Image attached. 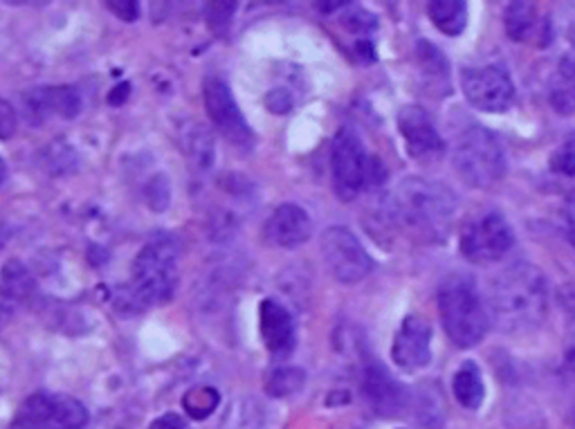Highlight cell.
I'll return each mask as SVG.
<instances>
[{"label":"cell","instance_id":"f546056e","mask_svg":"<svg viewBox=\"0 0 575 429\" xmlns=\"http://www.w3.org/2000/svg\"><path fill=\"white\" fill-rule=\"evenodd\" d=\"M169 196H171V192H169V185H166L164 176H158V178H153V181L149 183V187H147V200H149V207H151V209L162 211V209L169 205Z\"/></svg>","mask_w":575,"mask_h":429},{"label":"cell","instance_id":"9a60e30c","mask_svg":"<svg viewBox=\"0 0 575 429\" xmlns=\"http://www.w3.org/2000/svg\"><path fill=\"white\" fill-rule=\"evenodd\" d=\"M263 236L271 245L292 250L313 236V221L308 211L295 202L279 205L263 225Z\"/></svg>","mask_w":575,"mask_h":429},{"label":"cell","instance_id":"ffe728a7","mask_svg":"<svg viewBox=\"0 0 575 429\" xmlns=\"http://www.w3.org/2000/svg\"><path fill=\"white\" fill-rule=\"evenodd\" d=\"M452 394H455L457 403L468 411H476L483 405L485 384H483L481 369L476 367V362L465 360L459 367V371L455 373V380H452Z\"/></svg>","mask_w":575,"mask_h":429},{"label":"cell","instance_id":"f35d334b","mask_svg":"<svg viewBox=\"0 0 575 429\" xmlns=\"http://www.w3.org/2000/svg\"><path fill=\"white\" fill-rule=\"evenodd\" d=\"M568 40L575 46V25H571V30H568Z\"/></svg>","mask_w":575,"mask_h":429},{"label":"cell","instance_id":"7a4b0ae2","mask_svg":"<svg viewBox=\"0 0 575 429\" xmlns=\"http://www.w3.org/2000/svg\"><path fill=\"white\" fill-rule=\"evenodd\" d=\"M457 209L459 198L448 185L421 176L405 178L391 198L393 219L423 243H444Z\"/></svg>","mask_w":575,"mask_h":429},{"label":"cell","instance_id":"6da1fadb","mask_svg":"<svg viewBox=\"0 0 575 429\" xmlns=\"http://www.w3.org/2000/svg\"><path fill=\"white\" fill-rule=\"evenodd\" d=\"M491 317L506 333H528L542 326L549 311V290L533 264H513L491 286Z\"/></svg>","mask_w":575,"mask_h":429},{"label":"cell","instance_id":"f1b7e54d","mask_svg":"<svg viewBox=\"0 0 575 429\" xmlns=\"http://www.w3.org/2000/svg\"><path fill=\"white\" fill-rule=\"evenodd\" d=\"M19 131V115L14 106L0 97V140H12Z\"/></svg>","mask_w":575,"mask_h":429},{"label":"cell","instance_id":"8992f818","mask_svg":"<svg viewBox=\"0 0 575 429\" xmlns=\"http://www.w3.org/2000/svg\"><path fill=\"white\" fill-rule=\"evenodd\" d=\"M333 185L342 200H353L365 187H378L387 181L380 158H371L353 128H342L331 149Z\"/></svg>","mask_w":575,"mask_h":429},{"label":"cell","instance_id":"d6986e66","mask_svg":"<svg viewBox=\"0 0 575 429\" xmlns=\"http://www.w3.org/2000/svg\"><path fill=\"white\" fill-rule=\"evenodd\" d=\"M416 57L418 63L423 68L425 81L429 85V91L434 93L438 89V97H446L448 93H452V85H450V61L446 59V55L440 53L434 43L429 40H418L416 46ZM436 95V93H434Z\"/></svg>","mask_w":575,"mask_h":429},{"label":"cell","instance_id":"4dcf8cb0","mask_svg":"<svg viewBox=\"0 0 575 429\" xmlns=\"http://www.w3.org/2000/svg\"><path fill=\"white\" fill-rule=\"evenodd\" d=\"M106 10L124 23H133L140 16V5L136 3V0H117V3H106Z\"/></svg>","mask_w":575,"mask_h":429},{"label":"cell","instance_id":"9c48e42d","mask_svg":"<svg viewBox=\"0 0 575 429\" xmlns=\"http://www.w3.org/2000/svg\"><path fill=\"white\" fill-rule=\"evenodd\" d=\"M91 414L85 405L66 394L38 392L19 409L14 427L19 429H85Z\"/></svg>","mask_w":575,"mask_h":429},{"label":"cell","instance_id":"d6a6232c","mask_svg":"<svg viewBox=\"0 0 575 429\" xmlns=\"http://www.w3.org/2000/svg\"><path fill=\"white\" fill-rule=\"evenodd\" d=\"M149 429H192L189 422L179 414H164L151 422Z\"/></svg>","mask_w":575,"mask_h":429},{"label":"cell","instance_id":"e575fe53","mask_svg":"<svg viewBox=\"0 0 575 429\" xmlns=\"http://www.w3.org/2000/svg\"><path fill=\"white\" fill-rule=\"evenodd\" d=\"M356 50H358V55H360L365 61H373V59H376V55H373V43H371V40H360Z\"/></svg>","mask_w":575,"mask_h":429},{"label":"cell","instance_id":"3957f363","mask_svg":"<svg viewBox=\"0 0 575 429\" xmlns=\"http://www.w3.org/2000/svg\"><path fill=\"white\" fill-rule=\"evenodd\" d=\"M438 317L457 349H474L491 328V309L476 283L465 275H452L436 292Z\"/></svg>","mask_w":575,"mask_h":429},{"label":"cell","instance_id":"1f68e13d","mask_svg":"<svg viewBox=\"0 0 575 429\" xmlns=\"http://www.w3.org/2000/svg\"><path fill=\"white\" fill-rule=\"evenodd\" d=\"M265 104H268V108L273 113H288L290 106H292V97L284 91V89H275L268 100H265Z\"/></svg>","mask_w":575,"mask_h":429},{"label":"cell","instance_id":"277c9868","mask_svg":"<svg viewBox=\"0 0 575 429\" xmlns=\"http://www.w3.org/2000/svg\"><path fill=\"white\" fill-rule=\"evenodd\" d=\"M181 245L173 236L160 234L151 239L133 262L130 286L124 290V304L130 311H142L171 299L175 288V266Z\"/></svg>","mask_w":575,"mask_h":429},{"label":"cell","instance_id":"5bb4252c","mask_svg":"<svg viewBox=\"0 0 575 429\" xmlns=\"http://www.w3.org/2000/svg\"><path fill=\"white\" fill-rule=\"evenodd\" d=\"M363 394L380 418H398L410 407V394L380 362H369L363 373Z\"/></svg>","mask_w":575,"mask_h":429},{"label":"cell","instance_id":"e0dca14e","mask_svg":"<svg viewBox=\"0 0 575 429\" xmlns=\"http://www.w3.org/2000/svg\"><path fill=\"white\" fill-rule=\"evenodd\" d=\"M258 333L265 349L277 358H288L297 345L292 315L275 299H263L258 306Z\"/></svg>","mask_w":575,"mask_h":429},{"label":"cell","instance_id":"603a6c76","mask_svg":"<svg viewBox=\"0 0 575 429\" xmlns=\"http://www.w3.org/2000/svg\"><path fill=\"white\" fill-rule=\"evenodd\" d=\"M0 286H3V294L16 299V302H25V299H30L32 292L36 290V281L32 273L19 259L5 264L3 273H0Z\"/></svg>","mask_w":575,"mask_h":429},{"label":"cell","instance_id":"7402d4cb","mask_svg":"<svg viewBox=\"0 0 575 429\" xmlns=\"http://www.w3.org/2000/svg\"><path fill=\"white\" fill-rule=\"evenodd\" d=\"M427 14L438 32L452 38L461 36L468 27V5L461 0H434L427 5Z\"/></svg>","mask_w":575,"mask_h":429},{"label":"cell","instance_id":"7c38bea8","mask_svg":"<svg viewBox=\"0 0 575 429\" xmlns=\"http://www.w3.org/2000/svg\"><path fill=\"white\" fill-rule=\"evenodd\" d=\"M398 131H401L407 153L421 162H434L446 153V140L429 113L418 104H407L398 113Z\"/></svg>","mask_w":575,"mask_h":429},{"label":"cell","instance_id":"74e56055","mask_svg":"<svg viewBox=\"0 0 575 429\" xmlns=\"http://www.w3.org/2000/svg\"><path fill=\"white\" fill-rule=\"evenodd\" d=\"M5 241H8V230H5L3 225H0V247L5 245Z\"/></svg>","mask_w":575,"mask_h":429},{"label":"cell","instance_id":"2e32d148","mask_svg":"<svg viewBox=\"0 0 575 429\" xmlns=\"http://www.w3.org/2000/svg\"><path fill=\"white\" fill-rule=\"evenodd\" d=\"M81 95L72 85H38L25 95V113L41 124L50 117L72 119L81 113Z\"/></svg>","mask_w":575,"mask_h":429},{"label":"cell","instance_id":"8d00e7d4","mask_svg":"<svg viewBox=\"0 0 575 429\" xmlns=\"http://www.w3.org/2000/svg\"><path fill=\"white\" fill-rule=\"evenodd\" d=\"M5 181H8V164L3 158H0V185H3Z\"/></svg>","mask_w":575,"mask_h":429},{"label":"cell","instance_id":"ba28073f","mask_svg":"<svg viewBox=\"0 0 575 429\" xmlns=\"http://www.w3.org/2000/svg\"><path fill=\"white\" fill-rule=\"evenodd\" d=\"M322 259L335 281L356 286L373 273V259L348 228L333 225L320 239Z\"/></svg>","mask_w":575,"mask_h":429},{"label":"cell","instance_id":"cb8c5ba5","mask_svg":"<svg viewBox=\"0 0 575 429\" xmlns=\"http://www.w3.org/2000/svg\"><path fill=\"white\" fill-rule=\"evenodd\" d=\"M303 384H306L303 369L279 367L268 375V380H265V394H271L273 398H288L299 394L303 390Z\"/></svg>","mask_w":575,"mask_h":429},{"label":"cell","instance_id":"8fae6325","mask_svg":"<svg viewBox=\"0 0 575 429\" xmlns=\"http://www.w3.org/2000/svg\"><path fill=\"white\" fill-rule=\"evenodd\" d=\"M459 79L465 102L481 113H506L515 100V83L502 66H470Z\"/></svg>","mask_w":575,"mask_h":429},{"label":"cell","instance_id":"ac0fdd59","mask_svg":"<svg viewBox=\"0 0 575 429\" xmlns=\"http://www.w3.org/2000/svg\"><path fill=\"white\" fill-rule=\"evenodd\" d=\"M504 27L515 43H533V46L544 48L551 40V23L540 14L536 3H508Z\"/></svg>","mask_w":575,"mask_h":429},{"label":"cell","instance_id":"5b68a950","mask_svg":"<svg viewBox=\"0 0 575 429\" xmlns=\"http://www.w3.org/2000/svg\"><path fill=\"white\" fill-rule=\"evenodd\" d=\"M452 164L465 185L491 189L506 176V151L491 128L472 121L455 140Z\"/></svg>","mask_w":575,"mask_h":429},{"label":"cell","instance_id":"4fadbf2b","mask_svg":"<svg viewBox=\"0 0 575 429\" xmlns=\"http://www.w3.org/2000/svg\"><path fill=\"white\" fill-rule=\"evenodd\" d=\"M432 326L418 317L410 315L403 320L401 328H398L393 345H391V358L398 369L407 373L421 371L432 364Z\"/></svg>","mask_w":575,"mask_h":429},{"label":"cell","instance_id":"d4e9b609","mask_svg":"<svg viewBox=\"0 0 575 429\" xmlns=\"http://www.w3.org/2000/svg\"><path fill=\"white\" fill-rule=\"evenodd\" d=\"M218 405H220V394L214 387H196L187 392L183 398V409L194 420H205L216 411Z\"/></svg>","mask_w":575,"mask_h":429},{"label":"cell","instance_id":"484cf974","mask_svg":"<svg viewBox=\"0 0 575 429\" xmlns=\"http://www.w3.org/2000/svg\"><path fill=\"white\" fill-rule=\"evenodd\" d=\"M234 12H237V3H207L205 21L216 36H223L230 30Z\"/></svg>","mask_w":575,"mask_h":429},{"label":"cell","instance_id":"836d02e7","mask_svg":"<svg viewBox=\"0 0 575 429\" xmlns=\"http://www.w3.org/2000/svg\"><path fill=\"white\" fill-rule=\"evenodd\" d=\"M564 217H566V234H568V241L571 245L575 247V194H571V198L566 200V207H564Z\"/></svg>","mask_w":575,"mask_h":429},{"label":"cell","instance_id":"52a82bcc","mask_svg":"<svg viewBox=\"0 0 575 429\" xmlns=\"http://www.w3.org/2000/svg\"><path fill=\"white\" fill-rule=\"evenodd\" d=\"M515 230L499 211H485L465 223L459 236L461 256L470 264H497L513 250Z\"/></svg>","mask_w":575,"mask_h":429},{"label":"cell","instance_id":"30bf717a","mask_svg":"<svg viewBox=\"0 0 575 429\" xmlns=\"http://www.w3.org/2000/svg\"><path fill=\"white\" fill-rule=\"evenodd\" d=\"M203 102H205V113L211 119V124L218 128L220 136H223L230 144L237 149H252L254 147V134L243 117L230 85L226 79L220 77H207L203 81Z\"/></svg>","mask_w":575,"mask_h":429},{"label":"cell","instance_id":"83f0119b","mask_svg":"<svg viewBox=\"0 0 575 429\" xmlns=\"http://www.w3.org/2000/svg\"><path fill=\"white\" fill-rule=\"evenodd\" d=\"M342 23L353 34H369L378 27L376 14H371L358 5H348V12L342 16Z\"/></svg>","mask_w":575,"mask_h":429},{"label":"cell","instance_id":"d590c367","mask_svg":"<svg viewBox=\"0 0 575 429\" xmlns=\"http://www.w3.org/2000/svg\"><path fill=\"white\" fill-rule=\"evenodd\" d=\"M564 364H566V369H568L571 373H575V347H571V349L566 351V358H564Z\"/></svg>","mask_w":575,"mask_h":429},{"label":"cell","instance_id":"4316f807","mask_svg":"<svg viewBox=\"0 0 575 429\" xmlns=\"http://www.w3.org/2000/svg\"><path fill=\"white\" fill-rule=\"evenodd\" d=\"M551 171L566 178H575V134H571L551 155Z\"/></svg>","mask_w":575,"mask_h":429},{"label":"cell","instance_id":"44dd1931","mask_svg":"<svg viewBox=\"0 0 575 429\" xmlns=\"http://www.w3.org/2000/svg\"><path fill=\"white\" fill-rule=\"evenodd\" d=\"M549 102L562 117L575 115V57H564L551 83Z\"/></svg>","mask_w":575,"mask_h":429}]
</instances>
